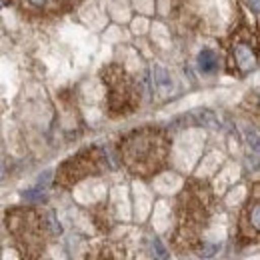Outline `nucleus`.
<instances>
[{"label":"nucleus","instance_id":"obj_1","mask_svg":"<svg viewBox=\"0 0 260 260\" xmlns=\"http://www.w3.org/2000/svg\"><path fill=\"white\" fill-rule=\"evenodd\" d=\"M124 160L134 172H152L164 160V138L158 130H140L130 134L122 146Z\"/></svg>","mask_w":260,"mask_h":260},{"label":"nucleus","instance_id":"obj_2","mask_svg":"<svg viewBox=\"0 0 260 260\" xmlns=\"http://www.w3.org/2000/svg\"><path fill=\"white\" fill-rule=\"evenodd\" d=\"M124 74H118L116 80L108 74V84H110V106L112 108H124L126 104L132 102L134 92L130 90V84L126 78H122Z\"/></svg>","mask_w":260,"mask_h":260},{"label":"nucleus","instance_id":"obj_3","mask_svg":"<svg viewBox=\"0 0 260 260\" xmlns=\"http://www.w3.org/2000/svg\"><path fill=\"white\" fill-rule=\"evenodd\" d=\"M234 62L238 66V70L242 74H248L256 68V50L250 42H244L240 40L236 46H234Z\"/></svg>","mask_w":260,"mask_h":260},{"label":"nucleus","instance_id":"obj_4","mask_svg":"<svg viewBox=\"0 0 260 260\" xmlns=\"http://www.w3.org/2000/svg\"><path fill=\"white\" fill-rule=\"evenodd\" d=\"M198 68L204 72V74H212L218 70V56L212 52V50H202L198 54Z\"/></svg>","mask_w":260,"mask_h":260},{"label":"nucleus","instance_id":"obj_5","mask_svg":"<svg viewBox=\"0 0 260 260\" xmlns=\"http://www.w3.org/2000/svg\"><path fill=\"white\" fill-rule=\"evenodd\" d=\"M152 76H154V84L158 86V88H170L172 86V80H170V74H168V70L164 68V66H154V70H152Z\"/></svg>","mask_w":260,"mask_h":260},{"label":"nucleus","instance_id":"obj_6","mask_svg":"<svg viewBox=\"0 0 260 260\" xmlns=\"http://www.w3.org/2000/svg\"><path fill=\"white\" fill-rule=\"evenodd\" d=\"M194 118L198 120V124L208 126V128H218V120L210 110H196Z\"/></svg>","mask_w":260,"mask_h":260},{"label":"nucleus","instance_id":"obj_7","mask_svg":"<svg viewBox=\"0 0 260 260\" xmlns=\"http://www.w3.org/2000/svg\"><path fill=\"white\" fill-rule=\"evenodd\" d=\"M152 254H154V258L156 260L168 258V252H166V248H164L162 242H160L158 238H154V240H152Z\"/></svg>","mask_w":260,"mask_h":260},{"label":"nucleus","instance_id":"obj_8","mask_svg":"<svg viewBox=\"0 0 260 260\" xmlns=\"http://www.w3.org/2000/svg\"><path fill=\"white\" fill-rule=\"evenodd\" d=\"M258 214H260V206H258V202H254L252 204V210L248 212V224H252V230H254V234L258 232Z\"/></svg>","mask_w":260,"mask_h":260},{"label":"nucleus","instance_id":"obj_9","mask_svg":"<svg viewBox=\"0 0 260 260\" xmlns=\"http://www.w3.org/2000/svg\"><path fill=\"white\" fill-rule=\"evenodd\" d=\"M216 252H218V246L216 244H202V248H200V256H204V258H210Z\"/></svg>","mask_w":260,"mask_h":260},{"label":"nucleus","instance_id":"obj_10","mask_svg":"<svg viewBox=\"0 0 260 260\" xmlns=\"http://www.w3.org/2000/svg\"><path fill=\"white\" fill-rule=\"evenodd\" d=\"M24 198L26 200H42L44 192H42V188H32V190H26L24 192Z\"/></svg>","mask_w":260,"mask_h":260},{"label":"nucleus","instance_id":"obj_11","mask_svg":"<svg viewBox=\"0 0 260 260\" xmlns=\"http://www.w3.org/2000/svg\"><path fill=\"white\" fill-rule=\"evenodd\" d=\"M30 4H34V6H40V8H44V6H48V2L50 0H28Z\"/></svg>","mask_w":260,"mask_h":260},{"label":"nucleus","instance_id":"obj_12","mask_svg":"<svg viewBox=\"0 0 260 260\" xmlns=\"http://www.w3.org/2000/svg\"><path fill=\"white\" fill-rule=\"evenodd\" d=\"M58 4H62V6H68V4H74L76 0H56Z\"/></svg>","mask_w":260,"mask_h":260},{"label":"nucleus","instance_id":"obj_13","mask_svg":"<svg viewBox=\"0 0 260 260\" xmlns=\"http://www.w3.org/2000/svg\"><path fill=\"white\" fill-rule=\"evenodd\" d=\"M248 2L252 4V10H254V12H258V0H248Z\"/></svg>","mask_w":260,"mask_h":260},{"label":"nucleus","instance_id":"obj_14","mask_svg":"<svg viewBox=\"0 0 260 260\" xmlns=\"http://www.w3.org/2000/svg\"><path fill=\"white\" fill-rule=\"evenodd\" d=\"M2 176H4V170H2V166H0V180H2Z\"/></svg>","mask_w":260,"mask_h":260}]
</instances>
